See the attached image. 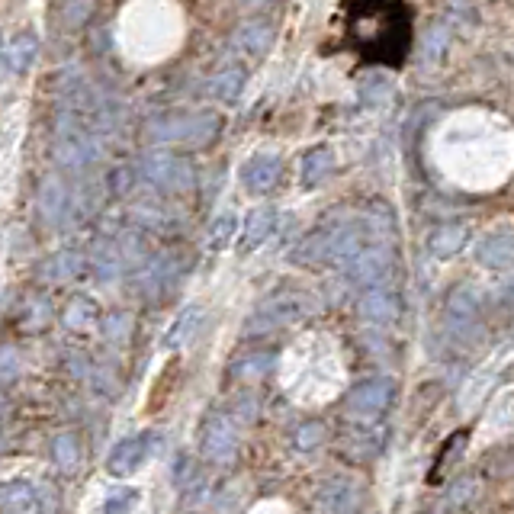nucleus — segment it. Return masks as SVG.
<instances>
[{
    "label": "nucleus",
    "mask_w": 514,
    "mask_h": 514,
    "mask_svg": "<svg viewBox=\"0 0 514 514\" xmlns=\"http://www.w3.org/2000/svg\"><path fill=\"white\" fill-rule=\"evenodd\" d=\"M360 17L373 20V33L360 39V49H367L370 58L399 65L408 42H412V26H408V7L402 0H360Z\"/></svg>",
    "instance_id": "f257e3e1"
},
{
    "label": "nucleus",
    "mask_w": 514,
    "mask_h": 514,
    "mask_svg": "<svg viewBox=\"0 0 514 514\" xmlns=\"http://www.w3.org/2000/svg\"><path fill=\"white\" fill-rule=\"evenodd\" d=\"M479 315V299L470 286H457V290L450 293V302H447V319L457 331H466Z\"/></svg>",
    "instance_id": "4be33fe9"
},
{
    "label": "nucleus",
    "mask_w": 514,
    "mask_h": 514,
    "mask_svg": "<svg viewBox=\"0 0 514 514\" xmlns=\"http://www.w3.org/2000/svg\"><path fill=\"white\" fill-rule=\"evenodd\" d=\"M100 322V309H97V302H90L87 296H74L68 302V309H65V325L71 331H90V328H97Z\"/></svg>",
    "instance_id": "a878e982"
},
{
    "label": "nucleus",
    "mask_w": 514,
    "mask_h": 514,
    "mask_svg": "<svg viewBox=\"0 0 514 514\" xmlns=\"http://www.w3.org/2000/svg\"><path fill=\"white\" fill-rule=\"evenodd\" d=\"M20 376V354L13 347H0V383H13Z\"/></svg>",
    "instance_id": "7c9ffc66"
},
{
    "label": "nucleus",
    "mask_w": 514,
    "mask_h": 514,
    "mask_svg": "<svg viewBox=\"0 0 514 514\" xmlns=\"http://www.w3.org/2000/svg\"><path fill=\"white\" fill-rule=\"evenodd\" d=\"M52 158L62 171H87L100 161V142L94 129L81 123L78 116L62 113L55 123V145H52Z\"/></svg>",
    "instance_id": "7ed1b4c3"
},
{
    "label": "nucleus",
    "mask_w": 514,
    "mask_h": 514,
    "mask_svg": "<svg viewBox=\"0 0 514 514\" xmlns=\"http://www.w3.org/2000/svg\"><path fill=\"white\" fill-rule=\"evenodd\" d=\"M277 229V213L270 206H261V209H254V213L245 219V232H241V251L251 254L264 245V241L274 235Z\"/></svg>",
    "instance_id": "a211bd4d"
},
{
    "label": "nucleus",
    "mask_w": 514,
    "mask_h": 514,
    "mask_svg": "<svg viewBox=\"0 0 514 514\" xmlns=\"http://www.w3.org/2000/svg\"><path fill=\"white\" fill-rule=\"evenodd\" d=\"M161 444H164V441H161V434H158V431L132 434V437H126V441H119V444L110 450L107 470H110L113 476H132V473H139L142 466L161 450Z\"/></svg>",
    "instance_id": "6e6552de"
},
{
    "label": "nucleus",
    "mask_w": 514,
    "mask_h": 514,
    "mask_svg": "<svg viewBox=\"0 0 514 514\" xmlns=\"http://www.w3.org/2000/svg\"><path fill=\"white\" fill-rule=\"evenodd\" d=\"M222 116L213 110H168L145 123V139L151 145L206 148L219 139Z\"/></svg>",
    "instance_id": "f03ea898"
},
{
    "label": "nucleus",
    "mask_w": 514,
    "mask_h": 514,
    "mask_svg": "<svg viewBox=\"0 0 514 514\" xmlns=\"http://www.w3.org/2000/svg\"><path fill=\"white\" fill-rule=\"evenodd\" d=\"M0 450H4V437H0Z\"/></svg>",
    "instance_id": "e433bc0d"
},
{
    "label": "nucleus",
    "mask_w": 514,
    "mask_h": 514,
    "mask_svg": "<svg viewBox=\"0 0 514 514\" xmlns=\"http://www.w3.org/2000/svg\"><path fill=\"white\" fill-rule=\"evenodd\" d=\"M71 209H74L71 187L65 184V180L52 177L49 184L42 187V216L49 219V222H62V219L71 216Z\"/></svg>",
    "instance_id": "6ab92c4d"
},
{
    "label": "nucleus",
    "mask_w": 514,
    "mask_h": 514,
    "mask_svg": "<svg viewBox=\"0 0 514 514\" xmlns=\"http://www.w3.org/2000/svg\"><path fill=\"white\" fill-rule=\"evenodd\" d=\"M245 81H248V71L241 62H225L213 78H209V97L216 100H225L232 103L241 97V90H245Z\"/></svg>",
    "instance_id": "2eb2a0df"
},
{
    "label": "nucleus",
    "mask_w": 514,
    "mask_h": 514,
    "mask_svg": "<svg viewBox=\"0 0 514 514\" xmlns=\"http://www.w3.org/2000/svg\"><path fill=\"white\" fill-rule=\"evenodd\" d=\"M466 241H470V225L447 222V225H437V229L431 232L428 251L434 257H441V261H447V257H457L466 248Z\"/></svg>",
    "instance_id": "4468645a"
},
{
    "label": "nucleus",
    "mask_w": 514,
    "mask_h": 514,
    "mask_svg": "<svg viewBox=\"0 0 514 514\" xmlns=\"http://www.w3.org/2000/svg\"><path fill=\"white\" fill-rule=\"evenodd\" d=\"M0 65H4V33H0Z\"/></svg>",
    "instance_id": "c9c22d12"
},
{
    "label": "nucleus",
    "mask_w": 514,
    "mask_h": 514,
    "mask_svg": "<svg viewBox=\"0 0 514 514\" xmlns=\"http://www.w3.org/2000/svg\"><path fill=\"white\" fill-rule=\"evenodd\" d=\"M241 7L245 10H261V7H267V4H274V0H238Z\"/></svg>",
    "instance_id": "72a5a7b5"
},
{
    "label": "nucleus",
    "mask_w": 514,
    "mask_h": 514,
    "mask_svg": "<svg viewBox=\"0 0 514 514\" xmlns=\"http://www.w3.org/2000/svg\"><path fill=\"white\" fill-rule=\"evenodd\" d=\"M335 164H338V158H335V151H331L328 145H319V148H312V151H306V155H302V161H299V180H302V187H322L325 180L335 174Z\"/></svg>",
    "instance_id": "ddd939ff"
},
{
    "label": "nucleus",
    "mask_w": 514,
    "mask_h": 514,
    "mask_svg": "<svg viewBox=\"0 0 514 514\" xmlns=\"http://www.w3.org/2000/svg\"><path fill=\"white\" fill-rule=\"evenodd\" d=\"M39 511V489L33 482H4L0 486V514H33Z\"/></svg>",
    "instance_id": "dca6fc26"
},
{
    "label": "nucleus",
    "mask_w": 514,
    "mask_h": 514,
    "mask_svg": "<svg viewBox=\"0 0 514 514\" xmlns=\"http://www.w3.org/2000/svg\"><path fill=\"white\" fill-rule=\"evenodd\" d=\"M322 437H325V428H322V425H306V428H299L296 444H299L302 450H312V447H319V444H322Z\"/></svg>",
    "instance_id": "473e14b6"
},
{
    "label": "nucleus",
    "mask_w": 514,
    "mask_h": 514,
    "mask_svg": "<svg viewBox=\"0 0 514 514\" xmlns=\"http://www.w3.org/2000/svg\"><path fill=\"white\" fill-rule=\"evenodd\" d=\"M103 328V338L113 341V344H126L132 335V315L129 312H110L107 319L100 322Z\"/></svg>",
    "instance_id": "cd10ccee"
},
{
    "label": "nucleus",
    "mask_w": 514,
    "mask_h": 514,
    "mask_svg": "<svg viewBox=\"0 0 514 514\" xmlns=\"http://www.w3.org/2000/svg\"><path fill=\"white\" fill-rule=\"evenodd\" d=\"M90 264H94V280L97 283H113L126 270L123 254H119L116 241H97L94 254H90Z\"/></svg>",
    "instance_id": "412c9836"
},
{
    "label": "nucleus",
    "mask_w": 514,
    "mask_h": 514,
    "mask_svg": "<svg viewBox=\"0 0 514 514\" xmlns=\"http://www.w3.org/2000/svg\"><path fill=\"white\" fill-rule=\"evenodd\" d=\"M347 277L357 286H386V280L396 274V248L386 238H370L351 261H347Z\"/></svg>",
    "instance_id": "39448f33"
},
{
    "label": "nucleus",
    "mask_w": 514,
    "mask_h": 514,
    "mask_svg": "<svg viewBox=\"0 0 514 514\" xmlns=\"http://www.w3.org/2000/svg\"><path fill=\"white\" fill-rule=\"evenodd\" d=\"M81 270H84V254L65 248V251H58V254L49 257V261H45L42 274L49 280H74Z\"/></svg>",
    "instance_id": "393cba45"
},
{
    "label": "nucleus",
    "mask_w": 514,
    "mask_h": 514,
    "mask_svg": "<svg viewBox=\"0 0 514 514\" xmlns=\"http://www.w3.org/2000/svg\"><path fill=\"white\" fill-rule=\"evenodd\" d=\"M389 399H392V383L389 380H367V383H360L351 392L347 408H351L357 418H376L380 412H386Z\"/></svg>",
    "instance_id": "9b49d317"
},
{
    "label": "nucleus",
    "mask_w": 514,
    "mask_h": 514,
    "mask_svg": "<svg viewBox=\"0 0 514 514\" xmlns=\"http://www.w3.org/2000/svg\"><path fill=\"white\" fill-rule=\"evenodd\" d=\"M200 453L209 463L229 466L238 457V421L229 412L206 415L200 428Z\"/></svg>",
    "instance_id": "423d86ee"
},
{
    "label": "nucleus",
    "mask_w": 514,
    "mask_h": 514,
    "mask_svg": "<svg viewBox=\"0 0 514 514\" xmlns=\"http://www.w3.org/2000/svg\"><path fill=\"white\" fill-rule=\"evenodd\" d=\"M4 415H7V396L0 392V421H4Z\"/></svg>",
    "instance_id": "f704fd0d"
},
{
    "label": "nucleus",
    "mask_w": 514,
    "mask_h": 514,
    "mask_svg": "<svg viewBox=\"0 0 514 514\" xmlns=\"http://www.w3.org/2000/svg\"><path fill=\"white\" fill-rule=\"evenodd\" d=\"M360 312L367 315L370 322H392L399 315V296L389 290V286H370L360 299Z\"/></svg>",
    "instance_id": "aec40b11"
},
{
    "label": "nucleus",
    "mask_w": 514,
    "mask_h": 514,
    "mask_svg": "<svg viewBox=\"0 0 514 514\" xmlns=\"http://www.w3.org/2000/svg\"><path fill=\"white\" fill-rule=\"evenodd\" d=\"M476 261L489 270H505L514 264V229H495L476 245Z\"/></svg>",
    "instance_id": "f8f14e48"
},
{
    "label": "nucleus",
    "mask_w": 514,
    "mask_h": 514,
    "mask_svg": "<svg viewBox=\"0 0 514 514\" xmlns=\"http://www.w3.org/2000/svg\"><path fill=\"white\" fill-rule=\"evenodd\" d=\"M235 232H238V216L232 213V209H225V213H219L213 219V229H209V248L222 251L235 238Z\"/></svg>",
    "instance_id": "bb28decb"
},
{
    "label": "nucleus",
    "mask_w": 514,
    "mask_h": 514,
    "mask_svg": "<svg viewBox=\"0 0 514 514\" xmlns=\"http://www.w3.org/2000/svg\"><path fill=\"white\" fill-rule=\"evenodd\" d=\"M139 502H142L139 489H119L103 502V514H135Z\"/></svg>",
    "instance_id": "c85d7f7f"
},
{
    "label": "nucleus",
    "mask_w": 514,
    "mask_h": 514,
    "mask_svg": "<svg viewBox=\"0 0 514 514\" xmlns=\"http://www.w3.org/2000/svg\"><path fill=\"white\" fill-rule=\"evenodd\" d=\"M36 55H39V39L33 33H20L10 42V49L4 52V62L13 74H26L29 68H33Z\"/></svg>",
    "instance_id": "5701e85b"
},
{
    "label": "nucleus",
    "mask_w": 514,
    "mask_h": 514,
    "mask_svg": "<svg viewBox=\"0 0 514 514\" xmlns=\"http://www.w3.org/2000/svg\"><path fill=\"white\" fill-rule=\"evenodd\" d=\"M277 39V26L270 20H245L232 36L235 52L241 55H251V58H261L270 52V45Z\"/></svg>",
    "instance_id": "9d476101"
},
{
    "label": "nucleus",
    "mask_w": 514,
    "mask_h": 514,
    "mask_svg": "<svg viewBox=\"0 0 514 514\" xmlns=\"http://www.w3.org/2000/svg\"><path fill=\"white\" fill-rule=\"evenodd\" d=\"M142 177L171 196H184L196 187V164L177 151H151L142 161Z\"/></svg>",
    "instance_id": "20e7f679"
},
{
    "label": "nucleus",
    "mask_w": 514,
    "mask_h": 514,
    "mask_svg": "<svg viewBox=\"0 0 514 514\" xmlns=\"http://www.w3.org/2000/svg\"><path fill=\"white\" fill-rule=\"evenodd\" d=\"M203 306H187L180 309V315L171 322L168 335H164V347L168 351H180V347H187L196 335H200V325H203Z\"/></svg>",
    "instance_id": "f3484780"
},
{
    "label": "nucleus",
    "mask_w": 514,
    "mask_h": 514,
    "mask_svg": "<svg viewBox=\"0 0 514 514\" xmlns=\"http://www.w3.org/2000/svg\"><path fill=\"white\" fill-rule=\"evenodd\" d=\"M270 354H251V357H245L241 360V364H235V376H241V380H257V376H264L267 370H270Z\"/></svg>",
    "instance_id": "c756f323"
},
{
    "label": "nucleus",
    "mask_w": 514,
    "mask_h": 514,
    "mask_svg": "<svg viewBox=\"0 0 514 514\" xmlns=\"http://www.w3.org/2000/svg\"><path fill=\"white\" fill-rule=\"evenodd\" d=\"M52 460L58 470H65V473H78L81 470V460H84V450H81V441H78V434H58L55 441H52Z\"/></svg>",
    "instance_id": "b1692460"
},
{
    "label": "nucleus",
    "mask_w": 514,
    "mask_h": 514,
    "mask_svg": "<svg viewBox=\"0 0 514 514\" xmlns=\"http://www.w3.org/2000/svg\"><path fill=\"white\" fill-rule=\"evenodd\" d=\"M306 315H309V296L280 293V296H270L267 302H261V309L248 319V331L251 335H264V331L286 328L299 319H306Z\"/></svg>",
    "instance_id": "0eeeda50"
},
{
    "label": "nucleus",
    "mask_w": 514,
    "mask_h": 514,
    "mask_svg": "<svg viewBox=\"0 0 514 514\" xmlns=\"http://www.w3.org/2000/svg\"><path fill=\"white\" fill-rule=\"evenodd\" d=\"M135 180H139V177H135L132 168H116V171L110 174V190H113L116 196H126V193L135 187Z\"/></svg>",
    "instance_id": "2f4dec72"
},
{
    "label": "nucleus",
    "mask_w": 514,
    "mask_h": 514,
    "mask_svg": "<svg viewBox=\"0 0 514 514\" xmlns=\"http://www.w3.org/2000/svg\"><path fill=\"white\" fill-rule=\"evenodd\" d=\"M283 161L277 155H254L241 164V187L254 196H264L280 184Z\"/></svg>",
    "instance_id": "1a4fd4ad"
}]
</instances>
